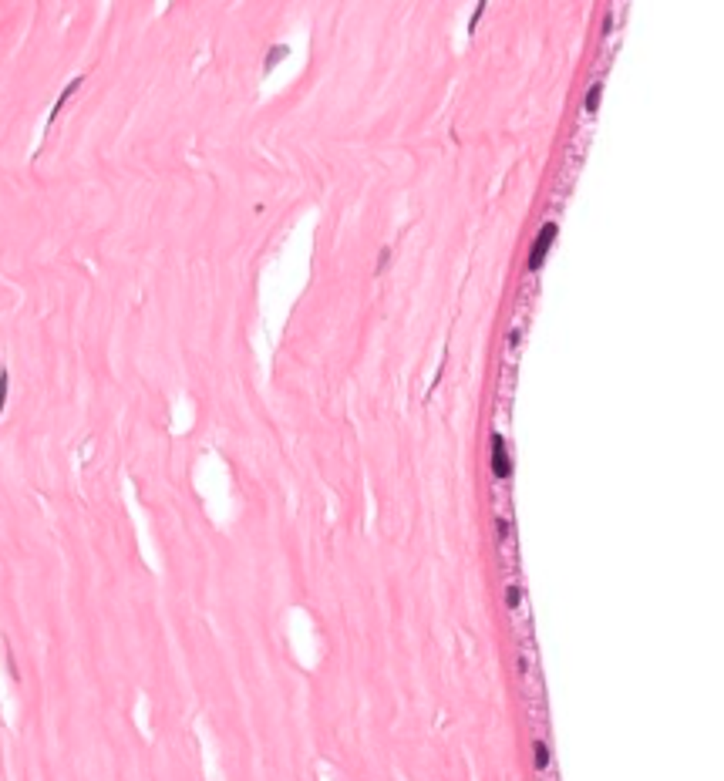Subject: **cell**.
Instances as JSON below:
<instances>
[{
	"mask_svg": "<svg viewBox=\"0 0 724 781\" xmlns=\"http://www.w3.org/2000/svg\"><path fill=\"white\" fill-rule=\"evenodd\" d=\"M506 606H508V610H519V606H523V586H519V582H508Z\"/></svg>",
	"mask_w": 724,
	"mask_h": 781,
	"instance_id": "7",
	"label": "cell"
},
{
	"mask_svg": "<svg viewBox=\"0 0 724 781\" xmlns=\"http://www.w3.org/2000/svg\"><path fill=\"white\" fill-rule=\"evenodd\" d=\"M495 536H499V542H508V539H512V525H508L506 516H495Z\"/></svg>",
	"mask_w": 724,
	"mask_h": 781,
	"instance_id": "9",
	"label": "cell"
},
{
	"mask_svg": "<svg viewBox=\"0 0 724 781\" xmlns=\"http://www.w3.org/2000/svg\"><path fill=\"white\" fill-rule=\"evenodd\" d=\"M387 263H391V249H381V253H377V273H385Z\"/></svg>",
	"mask_w": 724,
	"mask_h": 781,
	"instance_id": "11",
	"label": "cell"
},
{
	"mask_svg": "<svg viewBox=\"0 0 724 781\" xmlns=\"http://www.w3.org/2000/svg\"><path fill=\"white\" fill-rule=\"evenodd\" d=\"M485 11H489V4H485V0H478L475 7H472V14H468V31H475V24H478V17L485 14Z\"/></svg>",
	"mask_w": 724,
	"mask_h": 781,
	"instance_id": "10",
	"label": "cell"
},
{
	"mask_svg": "<svg viewBox=\"0 0 724 781\" xmlns=\"http://www.w3.org/2000/svg\"><path fill=\"white\" fill-rule=\"evenodd\" d=\"M7 394H11V370L0 368V414L7 408Z\"/></svg>",
	"mask_w": 724,
	"mask_h": 781,
	"instance_id": "8",
	"label": "cell"
},
{
	"mask_svg": "<svg viewBox=\"0 0 724 781\" xmlns=\"http://www.w3.org/2000/svg\"><path fill=\"white\" fill-rule=\"evenodd\" d=\"M489 448H492V458H489L492 475L499 478V482H508V478H512V455H508V448H506V435H502V431H492V435H489Z\"/></svg>",
	"mask_w": 724,
	"mask_h": 781,
	"instance_id": "2",
	"label": "cell"
},
{
	"mask_svg": "<svg viewBox=\"0 0 724 781\" xmlns=\"http://www.w3.org/2000/svg\"><path fill=\"white\" fill-rule=\"evenodd\" d=\"M532 765H536V771H546V768L553 765V751H549V744H546L542 737L532 741Z\"/></svg>",
	"mask_w": 724,
	"mask_h": 781,
	"instance_id": "4",
	"label": "cell"
},
{
	"mask_svg": "<svg viewBox=\"0 0 724 781\" xmlns=\"http://www.w3.org/2000/svg\"><path fill=\"white\" fill-rule=\"evenodd\" d=\"M81 85H85V75H75L71 81H68V85H64V88H61V94H58V98H54V105H51V115H47L44 128H51V122H54V118L61 115V111H64V105H68V98H71V94H75L77 88H81Z\"/></svg>",
	"mask_w": 724,
	"mask_h": 781,
	"instance_id": "3",
	"label": "cell"
},
{
	"mask_svg": "<svg viewBox=\"0 0 724 781\" xmlns=\"http://www.w3.org/2000/svg\"><path fill=\"white\" fill-rule=\"evenodd\" d=\"M600 98H603V81H589V88H586V94H583V108L589 115L600 108Z\"/></svg>",
	"mask_w": 724,
	"mask_h": 781,
	"instance_id": "5",
	"label": "cell"
},
{
	"mask_svg": "<svg viewBox=\"0 0 724 781\" xmlns=\"http://www.w3.org/2000/svg\"><path fill=\"white\" fill-rule=\"evenodd\" d=\"M287 54H290V47H287V44H273L270 51H266V58H263V71H273V68H277Z\"/></svg>",
	"mask_w": 724,
	"mask_h": 781,
	"instance_id": "6",
	"label": "cell"
},
{
	"mask_svg": "<svg viewBox=\"0 0 724 781\" xmlns=\"http://www.w3.org/2000/svg\"><path fill=\"white\" fill-rule=\"evenodd\" d=\"M556 236H559V223H553V219H546V223H542V230L536 232V239H532V246H529V260H525V266H529V273H536V270H542V260L549 256V249H553V243H556Z\"/></svg>",
	"mask_w": 724,
	"mask_h": 781,
	"instance_id": "1",
	"label": "cell"
}]
</instances>
